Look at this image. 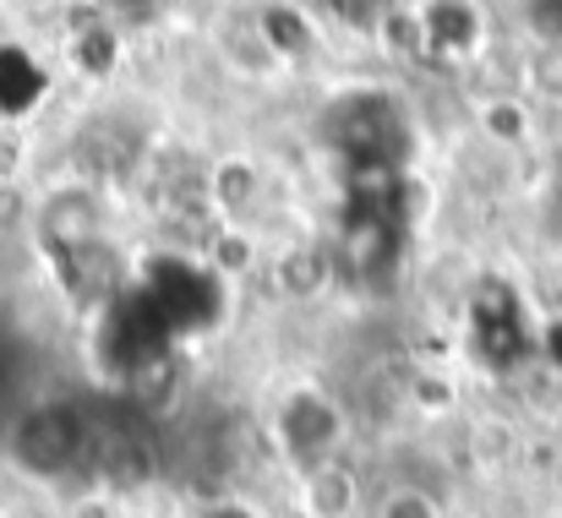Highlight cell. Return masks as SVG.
Segmentation results:
<instances>
[{"label":"cell","instance_id":"5","mask_svg":"<svg viewBox=\"0 0 562 518\" xmlns=\"http://www.w3.org/2000/svg\"><path fill=\"white\" fill-rule=\"evenodd\" d=\"M525 11L541 33H562V0H525Z\"/></svg>","mask_w":562,"mask_h":518},{"label":"cell","instance_id":"2","mask_svg":"<svg viewBox=\"0 0 562 518\" xmlns=\"http://www.w3.org/2000/svg\"><path fill=\"white\" fill-rule=\"evenodd\" d=\"M88 442H93V409L77 404V398L27 404L5 426L11 464L27 470V475H38V481H60V475L82 470L88 464Z\"/></svg>","mask_w":562,"mask_h":518},{"label":"cell","instance_id":"4","mask_svg":"<svg viewBox=\"0 0 562 518\" xmlns=\"http://www.w3.org/2000/svg\"><path fill=\"white\" fill-rule=\"evenodd\" d=\"M376 518H442V514H437V503H431L426 492L398 486V492H387V503L376 508Z\"/></svg>","mask_w":562,"mask_h":518},{"label":"cell","instance_id":"3","mask_svg":"<svg viewBox=\"0 0 562 518\" xmlns=\"http://www.w3.org/2000/svg\"><path fill=\"white\" fill-rule=\"evenodd\" d=\"M334 22H345V27H376L387 11H393V0H317Z\"/></svg>","mask_w":562,"mask_h":518},{"label":"cell","instance_id":"1","mask_svg":"<svg viewBox=\"0 0 562 518\" xmlns=\"http://www.w3.org/2000/svg\"><path fill=\"white\" fill-rule=\"evenodd\" d=\"M323 132H328V148L356 174H393L409 154V115L382 88H356L334 99Z\"/></svg>","mask_w":562,"mask_h":518}]
</instances>
